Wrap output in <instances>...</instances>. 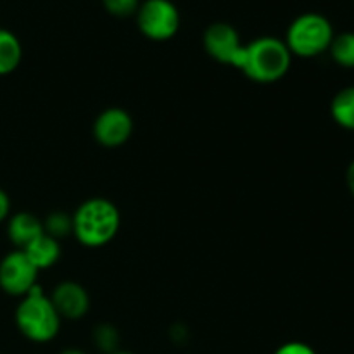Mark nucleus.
Masks as SVG:
<instances>
[{
  "instance_id": "2",
  "label": "nucleus",
  "mask_w": 354,
  "mask_h": 354,
  "mask_svg": "<svg viewBox=\"0 0 354 354\" xmlns=\"http://www.w3.org/2000/svg\"><path fill=\"white\" fill-rule=\"evenodd\" d=\"M292 54L286 41L275 37H259L245 45L241 71L256 83H273L287 75Z\"/></svg>"
},
{
  "instance_id": "14",
  "label": "nucleus",
  "mask_w": 354,
  "mask_h": 354,
  "mask_svg": "<svg viewBox=\"0 0 354 354\" xmlns=\"http://www.w3.org/2000/svg\"><path fill=\"white\" fill-rule=\"evenodd\" d=\"M332 59L337 62L342 68H354V33L353 31H346V33L337 35L332 40L330 47Z\"/></svg>"
},
{
  "instance_id": "16",
  "label": "nucleus",
  "mask_w": 354,
  "mask_h": 354,
  "mask_svg": "<svg viewBox=\"0 0 354 354\" xmlns=\"http://www.w3.org/2000/svg\"><path fill=\"white\" fill-rule=\"evenodd\" d=\"M93 342H95L97 349L104 354H113L120 351V334L116 328L109 324H100L99 327L93 330Z\"/></svg>"
},
{
  "instance_id": "9",
  "label": "nucleus",
  "mask_w": 354,
  "mask_h": 354,
  "mask_svg": "<svg viewBox=\"0 0 354 354\" xmlns=\"http://www.w3.org/2000/svg\"><path fill=\"white\" fill-rule=\"evenodd\" d=\"M50 301L57 310L59 317L66 318V320H80L88 313V292L85 290V287L71 282V280L59 283L52 292Z\"/></svg>"
},
{
  "instance_id": "1",
  "label": "nucleus",
  "mask_w": 354,
  "mask_h": 354,
  "mask_svg": "<svg viewBox=\"0 0 354 354\" xmlns=\"http://www.w3.org/2000/svg\"><path fill=\"white\" fill-rule=\"evenodd\" d=\"M121 216L111 201L93 197L85 201L73 214V234L86 248H100L116 237Z\"/></svg>"
},
{
  "instance_id": "12",
  "label": "nucleus",
  "mask_w": 354,
  "mask_h": 354,
  "mask_svg": "<svg viewBox=\"0 0 354 354\" xmlns=\"http://www.w3.org/2000/svg\"><path fill=\"white\" fill-rule=\"evenodd\" d=\"M23 59L21 41L12 31L0 28V76L16 71Z\"/></svg>"
},
{
  "instance_id": "20",
  "label": "nucleus",
  "mask_w": 354,
  "mask_h": 354,
  "mask_svg": "<svg viewBox=\"0 0 354 354\" xmlns=\"http://www.w3.org/2000/svg\"><path fill=\"white\" fill-rule=\"evenodd\" d=\"M348 187L354 196V161L349 165V168H348Z\"/></svg>"
},
{
  "instance_id": "19",
  "label": "nucleus",
  "mask_w": 354,
  "mask_h": 354,
  "mask_svg": "<svg viewBox=\"0 0 354 354\" xmlns=\"http://www.w3.org/2000/svg\"><path fill=\"white\" fill-rule=\"evenodd\" d=\"M9 213H10V199L9 196H7L6 190L0 189V223L9 218Z\"/></svg>"
},
{
  "instance_id": "5",
  "label": "nucleus",
  "mask_w": 354,
  "mask_h": 354,
  "mask_svg": "<svg viewBox=\"0 0 354 354\" xmlns=\"http://www.w3.org/2000/svg\"><path fill=\"white\" fill-rule=\"evenodd\" d=\"M135 16L138 30L149 40L166 41L180 30L178 7L171 0H145Z\"/></svg>"
},
{
  "instance_id": "8",
  "label": "nucleus",
  "mask_w": 354,
  "mask_h": 354,
  "mask_svg": "<svg viewBox=\"0 0 354 354\" xmlns=\"http://www.w3.org/2000/svg\"><path fill=\"white\" fill-rule=\"evenodd\" d=\"M133 133V120L121 107H107L93 121V137L102 147L114 149L127 144Z\"/></svg>"
},
{
  "instance_id": "6",
  "label": "nucleus",
  "mask_w": 354,
  "mask_h": 354,
  "mask_svg": "<svg viewBox=\"0 0 354 354\" xmlns=\"http://www.w3.org/2000/svg\"><path fill=\"white\" fill-rule=\"evenodd\" d=\"M203 45L209 57H213L214 61L241 69L242 61H244L245 45L242 44L241 35L232 24H209L204 31Z\"/></svg>"
},
{
  "instance_id": "4",
  "label": "nucleus",
  "mask_w": 354,
  "mask_h": 354,
  "mask_svg": "<svg viewBox=\"0 0 354 354\" xmlns=\"http://www.w3.org/2000/svg\"><path fill=\"white\" fill-rule=\"evenodd\" d=\"M334 37V28L327 17L318 12H306L290 23L283 41L292 55L310 59L328 50Z\"/></svg>"
},
{
  "instance_id": "18",
  "label": "nucleus",
  "mask_w": 354,
  "mask_h": 354,
  "mask_svg": "<svg viewBox=\"0 0 354 354\" xmlns=\"http://www.w3.org/2000/svg\"><path fill=\"white\" fill-rule=\"evenodd\" d=\"M273 354H317L311 346L304 344V342L299 341H292V342H286V344L280 346Z\"/></svg>"
},
{
  "instance_id": "21",
  "label": "nucleus",
  "mask_w": 354,
  "mask_h": 354,
  "mask_svg": "<svg viewBox=\"0 0 354 354\" xmlns=\"http://www.w3.org/2000/svg\"><path fill=\"white\" fill-rule=\"evenodd\" d=\"M61 354H86L85 351H82V349H76V348H69V349H64Z\"/></svg>"
},
{
  "instance_id": "7",
  "label": "nucleus",
  "mask_w": 354,
  "mask_h": 354,
  "mask_svg": "<svg viewBox=\"0 0 354 354\" xmlns=\"http://www.w3.org/2000/svg\"><path fill=\"white\" fill-rule=\"evenodd\" d=\"M37 275L38 270L23 249L9 252L0 261V289L9 296H26L35 286H38Z\"/></svg>"
},
{
  "instance_id": "13",
  "label": "nucleus",
  "mask_w": 354,
  "mask_h": 354,
  "mask_svg": "<svg viewBox=\"0 0 354 354\" xmlns=\"http://www.w3.org/2000/svg\"><path fill=\"white\" fill-rule=\"evenodd\" d=\"M330 113L339 127L346 128V130H354V86L342 88L334 97Z\"/></svg>"
},
{
  "instance_id": "10",
  "label": "nucleus",
  "mask_w": 354,
  "mask_h": 354,
  "mask_svg": "<svg viewBox=\"0 0 354 354\" xmlns=\"http://www.w3.org/2000/svg\"><path fill=\"white\" fill-rule=\"evenodd\" d=\"M44 232V221L31 213H16L9 218L7 223V235L9 241L17 249H24L30 245L35 239L40 237Z\"/></svg>"
},
{
  "instance_id": "17",
  "label": "nucleus",
  "mask_w": 354,
  "mask_h": 354,
  "mask_svg": "<svg viewBox=\"0 0 354 354\" xmlns=\"http://www.w3.org/2000/svg\"><path fill=\"white\" fill-rule=\"evenodd\" d=\"M102 6L111 16L130 17L137 14L140 0H102Z\"/></svg>"
},
{
  "instance_id": "11",
  "label": "nucleus",
  "mask_w": 354,
  "mask_h": 354,
  "mask_svg": "<svg viewBox=\"0 0 354 354\" xmlns=\"http://www.w3.org/2000/svg\"><path fill=\"white\" fill-rule=\"evenodd\" d=\"M23 251L38 272L54 266L59 261V258H61V245H59V241L47 234H41L40 237L35 239Z\"/></svg>"
},
{
  "instance_id": "15",
  "label": "nucleus",
  "mask_w": 354,
  "mask_h": 354,
  "mask_svg": "<svg viewBox=\"0 0 354 354\" xmlns=\"http://www.w3.org/2000/svg\"><path fill=\"white\" fill-rule=\"evenodd\" d=\"M44 232L50 237L57 239V241L73 234V216L62 213V211H54L45 218Z\"/></svg>"
},
{
  "instance_id": "22",
  "label": "nucleus",
  "mask_w": 354,
  "mask_h": 354,
  "mask_svg": "<svg viewBox=\"0 0 354 354\" xmlns=\"http://www.w3.org/2000/svg\"><path fill=\"white\" fill-rule=\"evenodd\" d=\"M113 354H133V353H128V351H116V353H113Z\"/></svg>"
},
{
  "instance_id": "3",
  "label": "nucleus",
  "mask_w": 354,
  "mask_h": 354,
  "mask_svg": "<svg viewBox=\"0 0 354 354\" xmlns=\"http://www.w3.org/2000/svg\"><path fill=\"white\" fill-rule=\"evenodd\" d=\"M61 320L57 310L52 304L40 286H35L26 296H23L16 308L17 330L31 342L45 344L55 339L61 328Z\"/></svg>"
}]
</instances>
